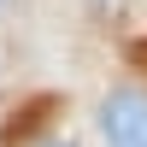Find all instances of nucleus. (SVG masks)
Listing matches in <instances>:
<instances>
[{
	"label": "nucleus",
	"instance_id": "f257e3e1",
	"mask_svg": "<svg viewBox=\"0 0 147 147\" xmlns=\"http://www.w3.org/2000/svg\"><path fill=\"white\" fill-rule=\"evenodd\" d=\"M100 136L106 147H147V94L141 88H118L100 106Z\"/></svg>",
	"mask_w": 147,
	"mask_h": 147
}]
</instances>
